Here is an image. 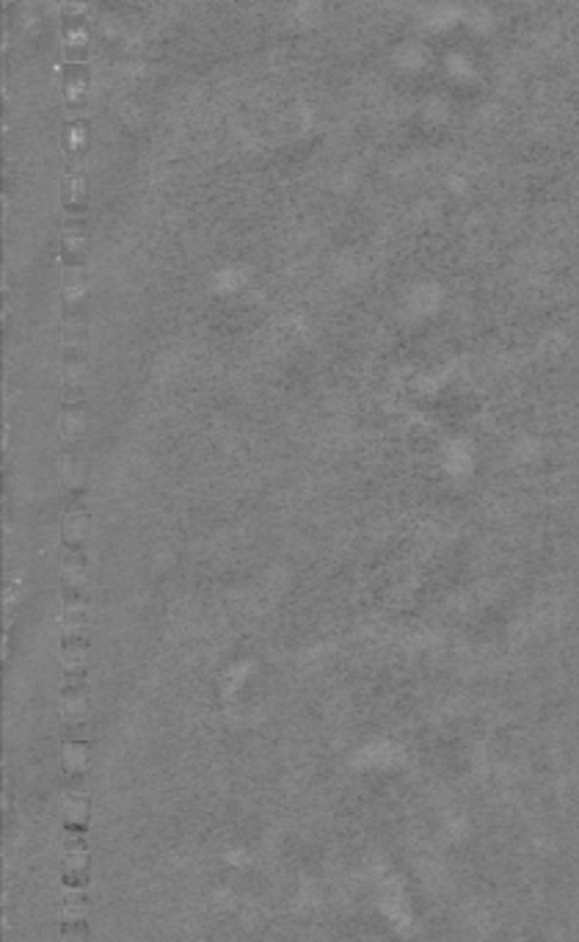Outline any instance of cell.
<instances>
[{
	"label": "cell",
	"mask_w": 579,
	"mask_h": 942,
	"mask_svg": "<svg viewBox=\"0 0 579 942\" xmlns=\"http://www.w3.org/2000/svg\"><path fill=\"white\" fill-rule=\"evenodd\" d=\"M61 191H63L66 210L69 213H81L83 205H86V177H83L78 169H72V171L63 174Z\"/></svg>",
	"instance_id": "obj_1"
},
{
	"label": "cell",
	"mask_w": 579,
	"mask_h": 942,
	"mask_svg": "<svg viewBox=\"0 0 579 942\" xmlns=\"http://www.w3.org/2000/svg\"><path fill=\"white\" fill-rule=\"evenodd\" d=\"M61 75H63V86H66V94H83V89L88 86V66L81 61H66Z\"/></svg>",
	"instance_id": "obj_2"
},
{
	"label": "cell",
	"mask_w": 579,
	"mask_h": 942,
	"mask_svg": "<svg viewBox=\"0 0 579 942\" xmlns=\"http://www.w3.org/2000/svg\"><path fill=\"white\" fill-rule=\"evenodd\" d=\"M86 136H88V127H86L83 119L66 122V125H63V144H66V152H69V155H78V152H81L78 141H86Z\"/></svg>",
	"instance_id": "obj_3"
}]
</instances>
